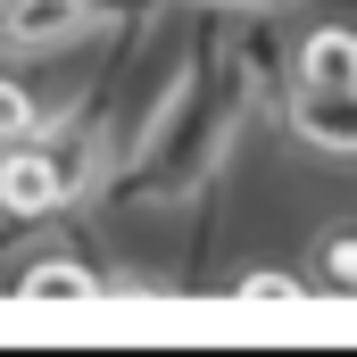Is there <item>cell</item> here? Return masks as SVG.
I'll list each match as a JSON object with an SVG mask.
<instances>
[{"label": "cell", "instance_id": "cell-4", "mask_svg": "<svg viewBox=\"0 0 357 357\" xmlns=\"http://www.w3.org/2000/svg\"><path fill=\"white\" fill-rule=\"evenodd\" d=\"M50 208H59L50 142H8L0 150V216H50Z\"/></svg>", "mask_w": 357, "mask_h": 357}, {"label": "cell", "instance_id": "cell-1", "mask_svg": "<svg viewBox=\"0 0 357 357\" xmlns=\"http://www.w3.org/2000/svg\"><path fill=\"white\" fill-rule=\"evenodd\" d=\"M241 116H250L241 75L233 84H199V67H183L175 84L158 91V108L133 125V142L116 150V175L108 183L133 208H183V199H199V183L233 158Z\"/></svg>", "mask_w": 357, "mask_h": 357}, {"label": "cell", "instance_id": "cell-9", "mask_svg": "<svg viewBox=\"0 0 357 357\" xmlns=\"http://www.w3.org/2000/svg\"><path fill=\"white\" fill-rule=\"evenodd\" d=\"M125 8H175V0H125ZM208 8H282V0H208Z\"/></svg>", "mask_w": 357, "mask_h": 357}, {"label": "cell", "instance_id": "cell-3", "mask_svg": "<svg viewBox=\"0 0 357 357\" xmlns=\"http://www.w3.org/2000/svg\"><path fill=\"white\" fill-rule=\"evenodd\" d=\"M291 91H357V33L349 25H307L291 50Z\"/></svg>", "mask_w": 357, "mask_h": 357}, {"label": "cell", "instance_id": "cell-7", "mask_svg": "<svg viewBox=\"0 0 357 357\" xmlns=\"http://www.w3.org/2000/svg\"><path fill=\"white\" fill-rule=\"evenodd\" d=\"M324 282H333L341 299H357V233H333V241H324Z\"/></svg>", "mask_w": 357, "mask_h": 357}, {"label": "cell", "instance_id": "cell-5", "mask_svg": "<svg viewBox=\"0 0 357 357\" xmlns=\"http://www.w3.org/2000/svg\"><path fill=\"white\" fill-rule=\"evenodd\" d=\"M17 299H67V307H84V299H100V274L75 266V258H42V266H25Z\"/></svg>", "mask_w": 357, "mask_h": 357}, {"label": "cell", "instance_id": "cell-8", "mask_svg": "<svg viewBox=\"0 0 357 357\" xmlns=\"http://www.w3.org/2000/svg\"><path fill=\"white\" fill-rule=\"evenodd\" d=\"M241 299H274V307H291V299H307V282H299V274L258 266V274H241Z\"/></svg>", "mask_w": 357, "mask_h": 357}, {"label": "cell", "instance_id": "cell-6", "mask_svg": "<svg viewBox=\"0 0 357 357\" xmlns=\"http://www.w3.org/2000/svg\"><path fill=\"white\" fill-rule=\"evenodd\" d=\"M42 125H50V108H42L25 84L0 75V150H8V142H42Z\"/></svg>", "mask_w": 357, "mask_h": 357}, {"label": "cell", "instance_id": "cell-2", "mask_svg": "<svg viewBox=\"0 0 357 357\" xmlns=\"http://www.w3.org/2000/svg\"><path fill=\"white\" fill-rule=\"evenodd\" d=\"M125 17V0H0V50H75L116 33Z\"/></svg>", "mask_w": 357, "mask_h": 357}]
</instances>
